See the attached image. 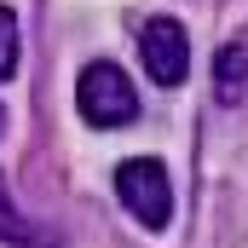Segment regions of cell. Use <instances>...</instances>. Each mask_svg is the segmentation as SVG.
Masks as SVG:
<instances>
[{"mask_svg": "<svg viewBox=\"0 0 248 248\" xmlns=\"http://www.w3.org/2000/svg\"><path fill=\"white\" fill-rule=\"evenodd\" d=\"M75 104H81V122L87 127H127L139 116V93H133V81L122 75V63H110V58H98V63L81 69Z\"/></svg>", "mask_w": 248, "mask_h": 248, "instance_id": "1", "label": "cell"}, {"mask_svg": "<svg viewBox=\"0 0 248 248\" xmlns=\"http://www.w3.org/2000/svg\"><path fill=\"white\" fill-rule=\"evenodd\" d=\"M116 196H122V208L144 225V231H162V225L173 219V185H168V168L150 162V156H133V162L116 168Z\"/></svg>", "mask_w": 248, "mask_h": 248, "instance_id": "2", "label": "cell"}, {"mask_svg": "<svg viewBox=\"0 0 248 248\" xmlns=\"http://www.w3.org/2000/svg\"><path fill=\"white\" fill-rule=\"evenodd\" d=\"M139 58H144V75L156 87H179L190 69V41H185V23L179 17H150L139 29Z\"/></svg>", "mask_w": 248, "mask_h": 248, "instance_id": "3", "label": "cell"}, {"mask_svg": "<svg viewBox=\"0 0 248 248\" xmlns=\"http://www.w3.org/2000/svg\"><path fill=\"white\" fill-rule=\"evenodd\" d=\"M214 93H219V104H243V93H248V35H231L219 46V58H214Z\"/></svg>", "mask_w": 248, "mask_h": 248, "instance_id": "4", "label": "cell"}, {"mask_svg": "<svg viewBox=\"0 0 248 248\" xmlns=\"http://www.w3.org/2000/svg\"><path fill=\"white\" fill-rule=\"evenodd\" d=\"M17 58H23V29H17L12 6H0V81L17 69Z\"/></svg>", "mask_w": 248, "mask_h": 248, "instance_id": "5", "label": "cell"}, {"mask_svg": "<svg viewBox=\"0 0 248 248\" xmlns=\"http://www.w3.org/2000/svg\"><path fill=\"white\" fill-rule=\"evenodd\" d=\"M0 243H41V237L29 231V219L12 214V202H6V179H0Z\"/></svg>", "mask_w": 248, "mask_h": 248, "instance_id": "6", "label": "cell"}]
</instances>
